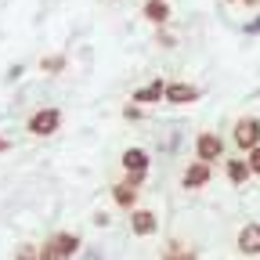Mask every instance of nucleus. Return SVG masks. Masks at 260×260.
I'll use <instances>...</instances> for the list:
<instances>
[{"mask_svg": "<svg viewBox=\"0 0 260 260\" xmlns=\"http://www.w3.org/2000/svg\"><path fill=\"white\" fill-rule=\"evenodd\" d=\"M61 109H54V105H44V109H37L29 119H25V130L32 138H54L58 130H61Z\"/></svg>", "mask_w": 260, "mask_h": 260, "instance_id": "nucleus-1", "label": "nucleus"}, {"mask_svg": "<svg viewBox=\"0 0 260 260\" xmlns=\"http://www.w3.org/2000/svg\"><path fill=\"white\" fill-rule=\"evenodd\" d=\"M232 141H235V148L246 155L249 148H256L260 145V119L256 116H239L235 119V126H232Z\"/></svg>", "mask_w": 260, "mask_h": 260, "instance_id": "nucleus-2", "label": "nucleus"}, {"mask_svg": "<svg viewBox=\"0 0 260 260\" xmlns=\"http://www.w3.org/2000/svg\"><path fill=\"white\" fill-rule=\"evenodd\" d=\"M195 159L210 162V167L217 159H224V141H220L217 130H199V134H195Z\"/></svg>", "mask_w": 260, "mask_h": 260, "instance_id": "nucleus-3", "label": "nucleus"}, {"mask_svg": "<svg viewBox=\"0 0 260 260\" xmlns=\"http://www.w3.org/2000/svg\"><path fill=\"white\" fill-rule=\"evenodd\" d=\"M213 181V167L210 162H203V159H191L188 167L181 170V188L184 191H199V188H206Z\"/></svg>", "mask_w": 260, "mask_h": 260, "instance_id": "nucleus-4", "label": "nucleus"}, {"mask_svg": "<svg viewBox=\"0 0 260 260\" xmlns=\"http://www.w3.org/2000/svg\"><path fill=\"white\" fill-rule=\"evenodd\" d=\"M203 98V87H195L188 80H167V94H162V102L170 105H195Z\"/></svg>", "mask_w": 260, "mask_h": 260, "instance_id": "nucleus-5", "label": "nucleus"}, {"mask_svg": "<svg viewBox=\"0 0 260 260\" xmlns=\"http://www.w3.org/2000/svg\"><path fill=\"white\" fill-rule=\"evenodd\" d=\"M159 232V217L145 206H134L130 210V235H138V239H148Z\"/></svg>", "mask_w": 260, "mask_h": 260, "instance_id": "nucleus-6", "label": "nucleus"}, {"mask_svg": "<svg viewBox=\"0 0 260 260\" xmlns=\"http://www.w3.org/2000/svg\"><path fill=\"white\" fill-rule=\"evenodd\" d=\"M119 167H123V174H134V170L148 174L152 155H148V148H141V145H130V148H123V152H119Z\"/></svg>", "mask_w": 260, "mask_h": 260, "instance_id": "nucleus-7", "label": "nucleus"}, {"mask_svg": "<svg viewBox=\"0 0 260 260\" xmlns=\"http://www.w3.org/2000/svg\"><path fill=\"white\" fill-rule=\"evenodd\" d=\"M162 94H167V80L155 76V80H148L145 87L130 90V102H134V105H159V102H162Z\"/></svg>", "mask_w": 260, "mask_h": 260, "instance_id": "nucleus-8", "label": "nucleus"}, {"mask_svg": "<svg viewBox=\"0 0 260 260\" xmlns=\"http://www.w3.org/2000/svg\"><path fill=\"white\" fill-rule=\"evenodd\" d=\"M141 18L152 22L155 29H159V25H170L174 4H170V0H145V4H141Z\"/></svg>", "mask_w": 260, "mask_h": 260, "instance_id": "nucleus-9", "label": "nucleus"}, {"mask_svg": "<svg viewBox=\"0 0 260 260\" xmlns=\"http://www.w3.org/2000/svg\"><path fill=\"white\" fill-rule=\"evenodd\" d=\"M235 246H239V253H246V256H260V224H256V220H249V224L239 228Z\"/></svg>", "mask_w": 260, "mask_h": 260, "instance_id": "nucleus-10", "label": "nucleus"}, {"mask_svg": "<svg viewBox=\"0 0 260 260\" xmlns=\"http://www.w3.org/2000/svg\"><path fill=\"white\" fill-rule=\"evenodd\" d=\"M109 191H112V203H116L119 210H126V213L134 210V206H138V199H141V188L126 184V181H116V184H112Z\"/></svg>", "mask_w": 260, "mask_h": 260, "instance_id": "nucleus-11", "label": "nucleus"}, {"mask_svg": "<svg viewBox=\"0 0 260 260\" xmlns=\"http://www.w3.org/2000/svg\"><path fill=\"white\" fill-rule=\"evenodd\" d=\"M224 174H228V181H232L235 188H246V181L253 177V174H249L246 155H232V159H224Z\"/></svg>", "mask_w": 260, "mask_h": 260, "instance_id": "nucleus-12", "label": "nucleus"}, {"mask_svg": "<svg viewBox=\"0 0 260 260\" xmlns=\"http://www.w3.org/2000/svg\"><path fill=\"white\" fill-rule=\"evenodd\" d=\"M51 242H54V249H58L65 260L76 256V253H80V246H83V239H80L76 232H54V235H51Z\"/></svg>", "mask_w": 260, "mask_h": 260, "instance_id": "nucleus-13", "label": "nucleus"}, {"mask_svg": "<svg viewBox=\"0 0 260 260\" xmlns=\"http://www.w3.org/2000/svg\"><path fill=\"white\" fill-rule=\"evenodd\" d=\"M162 260H199V253L191 246H184V242H177V239H170L167 249H162Z\"/></svg>", "mask_w": 260, "mask_h": 260, "instance_id": "nucleus-14", "label": "nucleus"}, {"mask_svg": "<svg viewBox=\"0 0 260 260\" xmlns=\"http://www.w3.org/2000/svg\"><path fill=\"white\" fill-rule=\"evenodd\" d=\"M65 65H69V58H65L61 51H58V54H44V58H40V73L58 76V73H65Z\"/></svg>", "mask_w": 260, "mask_h": 260, "instance_id": "nucleus-15", "label": "nucleus"}, {"mask_svg": "<svg viewBox=\"0 0 260 260\" xmlns=\"http://www.w3.org/2000/svg\"><path fill=\"white\" fill-rule=\"evenodd\" d=\"M155 44L170 51V47H177V37H174V32H170L167 25H159V29H155Z\"/></svg>", "mask_w": 260, "mask_h": 260, "instance_id": "nucleus-16", "label": "nucleus"}, {"mask_svg": "<svg viewBox=\"0 0 260 260\" xmlns=\"http://www.w3.org/2000/svg\"><path fill=\"white\" fill-rule=\"evenodd\" d=\"M37 260H65V256H61V253L54 249V242L47 239V242H44V246L37 249Z\"/></svg>", "mask_w": 260, "mask_h": 260, "instance_id": "nucleus-17", "label": "nucleus"}, {"mask_svg": "<svg viewBox=\"0 0 260 260\" xmlns=\"http://www.w3.org/2000/svg\"><path fill=\"white\" fill-rule=\"evenodd\" d=\"M246 162H249V174H253V177H260V145L246 152Z\"/></svg>", "mask_w": 260, "mask_h": 260, "instance_id": "nucleus-18", "label": "nucleus"}, {"mask_svg": "<svg viewBox=\"0 0 260 260\" xmlns=\"http://www.w3.org/2000/svg\"><path fill=\"white\" fill-rule=\"evenodd\" d=\"M141 116H145V105H134V102L123 105V119H141Z\"/></svg>", "mask_w": 260, "mask_h": 260, "instance_id": "nucleus-19", "label": "nucleus"}, {"mask_svg": "<svg viewBox=\"0 0 260 260\" xmlns=\"http://www.w3.org/2000/svg\"><path fill=\"white\" fill-rule=\"evenodd\" d=\"M37 249H40V246L25 242V246H18V256H15V260H37Z\"/></svg>", "mask_w": 260, "mask_h": 260, "instance_id": "nucleus-20", "label": "nucleus"}, {"mask_svg": "<svg viewBox=\"0 0 260 260\" xmlns=\"http://www.w3.org/2000/svg\"><path fill=\"white\" fill-rule=\"evenodd\" d=\"M123 181H126V184H134V188H141V184L148 181V174H141V170H134V174H123Z\"/></svg>", "mask_w": 260, "mask_h": 260, "instance_id": "nucleus-21", "label": "nucleus"}, {"mask_svg": "<svg viewBox=\"0 0 260 260\" xmlns=\"http://www.w3.org/2000/svg\"><path fill=\"white\" fill-rule=\"evenodd\" d=\"M4 152H11V138H4V134H0V155H4Z\"/></svg>", "mask_w": 260, "mask_h": 260, "instance_id": "nucleus-22", "label": "nucleus"}, {"mask_svg": "<svg viewBox=\"0 0 260 260\" xmlns=\"http://www.w3.org/2000/svg\"><path fill=\"white\" fill-rule=\"evenodd\" d=\"M228 4H246V8H256L260 0H228Z\"/></svg>", "mask_w": 260, "mask_h": 260, "instance_id": "nucleus-23", "label": "nucleus"}, {"mask_svg": "<svg viewBox=\"0 0 260 260\" xmlns=\"http://www.w3.org/2000/svg\"><path fill=\"white\" fill-rule=\"evenodd\" d=\"M246 29H249V32H260V18H253V22H249Z\"/></svg>", "mask_w": 260, "mask_h": 260, "instance_id": "nucleus-24", "label": "nucleus"}]
</instances>
